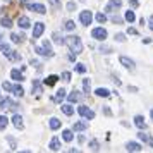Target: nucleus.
I'll return each mask as SVG.
<instances>
[{
	"label": "nucleus",
	"instance_id": "nucleus-1",
	"mask_svg": "<svg viewBox=\"0 0 153 153\" xmlns=\"http://www.w3.org/2000/svg\"><path fill=\"white\" fill-rule=\"evenodd\" d=\"M65 45L69 47L71 52H74V53H81L83 52V42H81V38L79 36H67L65 38Z\"/></svg>",
	"mask_w": 153,
	"mask_h": 153
},
{
	"label": "nucleus",
	"instance_id": "nucleus-2",
	"mask_svg": "<svg viewBox=\"0 0 153 153\" xmlns=\"http://www.w3.org/2000/svg\"><path fill=\"white\" fill-rule=\"evenodd\" d=\"M36 53L38 55H42V57H47V59H50V57H53V52H52V47H50V43L45 40L43 42L42 47H36Z\"/></svg>",
	"mask_w": 153,
	"mask_h": 153
},
{
	"label": "nucleus",
	"instance_id": "nucleus-3",
	"mask_svg": "<svg viewBox=\"0 0 153 153\" xmlns=\"http://www.w3.org/2000/svg\"><path fill=\"white\" fill-rule=\"evenodd\" d=\"M77 112H79V115L84 119H95V112L91 110V108H88L86 105H81V107H77Z\"/></svg>",
	"mask_w": 153,
	"mask_h": 153
},
{
	"label": "nucleus",
	"instance_id": "nucleus-4",
	"mask_svg": "<svg viewBox=\"0 0 153 153\" xmlns=\"http://www.w3.org/2000/svg\"><path fill=\"white\" fill-rule=\"evenodd\" d=\"M17 107H19V105L14 103L12 100L0 97V108H9V110H14V112H16V110H17Z\"/></svg>",
	"mask_w": 153,
	"mask_h": 153
},
{
	"label": "nucleus",
	"instance_id": "nucleus-5",
	"mask_svg": "<svg viewBox=\"0 0 153 153\" xmlns=\"http://www.w3.org/2000/svg\"><path fill=\"white\" fill-rule=\"evenodd\" d=\"M43 31H45V24H43V22H35V28H33V38H31V42L35 43V40H38V38L43 35Z\"/></svg>",
	"mask_w": 153,
	"mask_h": 153
},
{
	"label": "nucleus",
	"instance_id": "nucleus-6",
	"mask_svg": "<svg viewBox=\"0 0 153 153\" xmlns=\"http://www.w3.org/2000/svg\"><path fill=\"white\" fill-rule=\"evenodd\" d=\"M79 21H81V24H84V26H90L91 21H93V14H91V10H83V12L79 14Z\"/></svg>",
	"mask_w": 153,
	"mask_h": 153
},
{
	"label": "nucleus",
	"instance_id": "nucleus-7",
	"mask_svg": "<svg viewBox=\"0 0 153 153\" xmlns=\"http://www.w3.org/2000/svg\"><path fill=\"white\" fill-rule=\"evenodd\" d=\"M91 36H93L95 40H98V42H103L105 38H107V29H103V28H95L93 31H91Z\"/></svg>",
	"mask_w": 153,
	"mask_h": 153
},
{
	"label": "nucleus",
	"instance_id": "nucleus-8",
	"mask_svg": "<svg viewBox=\"0 0 153 153\" xmlns=\"http://www.w3.org/2000/svg\"><path fill=\"white\" fill-rule=\"evenodd\" d=\"M26 7H28L29 10H33V12H38V14H45V12H47L45 5H42V4H28Z\"/></svg>",
	"mask_w": 153,
	"mask_h": 153
},
{
	"label": "nucleus",
	"instance_id": "nucleus-9",
	"mask_svg": "<svg viewBox=\"0 0 153 153\" xmlns=\"http://www.w3.org/2000/svg\"><path fill=\"white\" fill-rule=\"evenodd\" d=\"M119 60H120V64L124 65L126 69H129V71H132V69H134V60H131V59H127V57H124V55L120 57Z\"/></svg>",
	"mask_w": 153,
	"mask_h": 153
},
{
	"label": "nucleus",
	"instance_id": "nucleus-10",
	"mask_svg": "<svg viewBox=\"0 0 153 153\" xmlns=\"http://www.w3.org/2000/svg\"><path fill=\"white\" fill-rule=\"evenodd\" d=\"M31 91H33V93H36V95H42V93H43V86H42V83H40L38 79H33Z\"/></svg>",
	"mask_w": 153,
	"mask_h": 153
},
{
	"label": "nucleus",
	"instance_id": "nucleus-11",
	"mask_svg": "<svg viewBox=\"0 0 153 153\" xmlns=\"http://www.w3.org/2000/svg\"><path fill=\"white\" fill-rule=\"evenodd\" d=\"M126 150H127V152H141V150H143V146L139 145V143H134V141H129V143L126 145Z\"/></svg>",
	"mask_w": 153,
	"mask_h": 153
},
{
	"label": "nucleus",
	"instance_id": "nucleus-12",
	"mask_svg": "<svg viewBox=\"0 0 153 153\" xmlns=\"http://www.w3.org/2000/svg\"><path fill=\"white\" fill-rule=\"evenodd\" d=\"M120 5H122V2H120V0H110V2H108V5L105 7V10H107V12H114V9H119Z\"/></svg>",
	"mask_w": 153,
	"mask_h": 153
},
{
	"label": "nucleus",
	"instance_id": "nucleus-13",
	"mask_svg": "<svg viewBox=\"0 0 153 153\" xmlns=\"http://www.w3.org/2000/svg\"><path fill=\"white\" fill-rule=\"evenodd\" d=\"M86 129H88V122H84V120H79V122L72 124V131H86Z\"/></svg>",
	"mask_w": 153,
	"mask_h": 153
},
{
	"label": "nucleus",
	"instance_id": "nucleus-14",
	"mask_svg": "<svg viewBox=\"0 0 153 153\" xmlns=\"http://www.w3.org/2000/svg\"><path fill=\"white\" fill-rule=\"evenodd\" d=\"M48 148L52 150V152H59V150H60V139L57 138V136H55V138H52Z\"/></svg>",
	"mask_w": 153,
	"mask_h": 153
},
{
	"label": "nucleus",
	"instance_id": "nucleus-15",
	"mask_svg": "<svg viewBox=\"0 0 153 153\" xmlns=\"http://www.w3.org/2000/svg\"><path fill=\"white\" fill-rule=\"evenodd\" d=\"M5 57H7L9 60H14V62H19L22 57H21V53L19 52H14V50H10L9 53H5Z\"/></svg>",
	"mask_w": 153,
	"mask_h": 153
},
{
	"label": "nucleus",
	"instance_id": "nucleus-16",
	"mask_svg": "<svg viewBox=\"0 0 153 153\" xmlns=\"http://www.w3.org/2000/svg\"><path fill=\"white\" fill-rule=\"evenodd\" d=\"M10 40H12V43H24L26 36L22 35V33H12L10 35Z\"/></svg>",
	"mask_w": 153,
	"mask_h": 153
},
{
	"label": "nucleus",
	"instance_id": "nucleus-17",
	"mask_svg": "<svg viewBox=\"0 0 153 153\" xmlns=\"http://www.w3.org/2000/svg\"><path fill=\"white\" fill-rule=\"evenodd\" d=\"M17 24H19L22 29H28L29 26H31V21H29L26 16H22V17H19V19H17Z\"/></svg>",
	"mask_w": 153,
	"mask_h": 153
},
{
	"label": "nucleus",
	"instance_id": "nucleus-18",
	"mask_svg": "<svg viewBox=\"0 0 153 153\" xmlns=\"http://www.w3.org/2000/svg\"><path fill=\"white\" fill-rule=\"evenodd\" d=\"M134 124L138 126L139 129H146V122H145V117L143 115H136L134 117Z\"/></svg>",
	"mask_w": 153,
	"mask_h": 153
},
{
	"label": "nucleus",
	"instance_id": "nucleus-19",
	"mask_svg": "<svg viewBox=\"0 0 153 153\" xmlns=\"http://www.w3.org/2000/svg\"><path fill=\"white\" fill-rule=\"evenodd\" d=\"M57 81H59V76L52 74V76H48L47 79H45V81H43V84H45V86H53V84H55Z\"/></svg>",
	"mask_w": 153,
	"mask_h": 153
},
{
	"label": "nucleus",
	"instance_id": "nucleus-20",
	"mask_svg": "<svg viewBox=\"0 0 153 153\" xmlns=\"http://www.w3.org/2000/svg\"><path fill=\"white\" fill-rule=\"evenodd\" d=\"M10 76H12V79H16V81H24L22 72H21V71H17V69H12V71H10Z\"/></svg>",
	"mask_w": 153,
	"mask_h": 153
},
{
	"label": "nucleus",
	"instance_id": "nucleus-21",
	"mask_svg": "<svg viewBox=\"0 0 153 153\" xmlns=\"http://www.w3.org/2000/svg\"><path fill=\"white\" fill-rule=\"evenodd\" d=\"M12 124H14L17 129H22V117L19 114H16L14 117H12Z\"/></svg>",
	"mask_w": 153,
	"mask_h": 153
},
{
	"label": "nucleus",
	"instance_id": "nucleus-22",
	"mask_svg": "<svg viewBox=\"0 0 153 153\" xmlns=\"http://www.w3.org/2000/svg\"><path fill=\"white\" fill-rule=\"evenodd\" d=\"M67 100H69L71 103H76V102H79V100H81V95H79V91H72L69 97H67Z\"/></svg>",
	"mask_w": 153,
	"mask_h": 153
},
{
	"label": "nucleus",
	"instance_id": "nucleus-23",
	"mask_svg": "<svg viewBox=\"0 0 153 153\" xmlns=\"http://www.w3.org/2000/svg\"><path fill=\"white\" fill-rule=\"evenodd\" d=\"M95 95H97V97H102V98H107V97H110V91L107 90V88H98V90L95 91Z\"/></svg>",
	"mask_w": 153,
	"mask_h": 153
},
{
	"label": "nucleus",
	"instance_id": "nucleus-24",
	"mask_svg": "<svg viewBox=\"0 0 153 153\" xmlns=\"http://www.w3.org/2000/svg\"><path fill=\"white\" fill-rule=\"evenodd\" d=\"M60 126H62V122H60L57 117H52V119H50V129H53V131H55V129H59Z\"/></svg>",
	"mask_w": 153,
	"mask_h": 153
},
{
	"label": "nucleus",
	"instance_id": "nucleus-25",
	"mask_svg": "<svg viewBox=\"0 0 153 153\" xmlns=\"http://www.w3.org/2000/svg\"><path fill=\"white\" fill-rule=\"evenodd\" d=\"M62 112L65 115H72V114H74V107L71 103H65V105H62Z\"/></svg>",
	"mask_w": 153,
	"mask_h": 153
},
{
	"label": "nucleus",
	"instance_id": "nucleus-26",
	"mask_svg": "<svg viewBox=\"0 0 153 153\" xmlns=\"http://www.w3.org/2000/svg\"><path fill=\"white\" fill-rule=\"evenodd\" d=\"M62 138H64V141H72L74 139V134H72V131H69V129H65V131H62Z\"/></svg>",
	"mask_w": 153,
	"mask_h": 153
},
{
	"label": "nucleus",
	"instance_id": "nucleus-27",
	"mask_svg": "<svg viewBox=\"0 0 153 153\" xmlns=\"http://www.w3.org/2000/svg\"><path fill=\"white\" fill-rule=\"evenodd\" d=\"M7 126H9V119L5 115H0V131H5Z\"/></svg>",
	"mask_w": 153,
	"mask_h": 153
},
{
	"label": "nucleus",
	"instance_id": "nucleus-28",
	"mask_svg": "<svg viewBox=\"0 0 153 153\" xmlns=\"http://www.w3.org/2000/svg\"><path fill=\"white\" fill-rule=\"evenodd\" d=\"M64 98H65V90H59V91L55 93L53 100H55V102H62Z\"/></svg>",
	"mask_w": 153,
	"mask_h": 153
},
{
	"label": "nucleus",
	"instance_id": "nucleus-29",
	"mask_svg": "<svg viewBox=\"0 0 153 153\" xmlns=\"http://www.w3.org/2000/svg\"><path fill=\"white\" fill-rule=\"evenodd\" d=\"M83 90H84L86 95L90 93V90H91V81H90V79H83Z\"/></svg>",
	"mask_w": 153,
	"mask_h": 153
},
{
	"label": "nucleus",
	"instance_id": "nucleus-30",
	"mask_svg": "<svg viewBox=\"0 0 153 153\" xmlns=\"http://www.w3.org/2000/svg\"><path fill=\"white\" fill-rule=\"evenodd\" d=\"M12 93H14L16 97H22V95H24V90H22V86H19V84H17V86H14Z\"/></svg>",
	"mask_w": 153,
	"mask_h": 153
},
{
	"label": "nucleus",
	"instance_id": "nucleus-31",
	"mask_svg": "<svg viewBox=\"0 0 153 153\" xmlns=\"http://www.w3.org/2000/svg\"><path fill=\"white\" fill-rule=\"evenodd\" d=\"M53 42H55L57 45H64V43H65V40H64L59 33H53Z\"/></svg>",
	"mask_w": 153,
	"mask_h": 153
},
{
	"label": "nucleus",
	"instance_id": "nucleus-32",
	"mask_svg": "<svg viewBox=\"0 0 153 153\" xmlns=\"http://www.w3.org/2000/svg\"><path fill=\"white\" fill-rule=\"evenodd\" d=\"M134 19H136L134 12H132V10H127V12H126V21L127 22H134Z\"/></svg>",
	"mask_w": 153,
	"mask_h": 153
},
{
	"label": "nucleus",
	"instance_id": "nucleus-33",
	"mask_svg": "<svg viewBox=\"0 0 153 153\" xmlns=\"http://www.w3.org/2000/svg\"><path fill=\"white\" fill-rule=\"evenodd\" d=\"M90 150H91V152H98V150H100V145H98V141H97V139L90 141Z\"/></svg>",
	"mask_w": 153,
	"mask_h": 153
},
{
	"label": "nucleus",
	"instance_id": "nucleus-34",
	"mask_svg": "<svg viewBox=\"0 0 153 153\" xmlns=\"http://www.w3.org/2000/svg\"><path fill=\"white\" fill-rule=\"evenodd\" d=\"M2 26H4V28H12V21H10V19H9V17H2Z\"/></svg>",
	"mask_w": 153,
	"mask_h": 153
},
{
	"label": "nucleus",
	"instance_id": "nucleus-35",
	"mask_svg": "<svg viewBox=\"0 0 153 153\" xmlns=\"http://www.w3.org/2000/svg\"><path fill=\"white\" fill-rule=\"evenodd\" d=\"M95 19H97V21L100 22V24H103V22L107 21V16H105V14H102V12H98V14L95 16Z\"/></svg>",
	"mask_w": 153,
	"mask_h": 153
},
{
	"label": "nucleus",
	"instance_id": "nucleus-36",
	"mask_svg": "<svg viewBox=\"0 0 153 153\" xmlns=\"http://www.w3.org/2000/svg\"><path fill=\"white\" fill-rule=\"evenodd\" d=\"M138 138L141 139V141H145V143H148V141H150V138H152V136H148V134H145V132L141 131V132H138Z\"/></svg>",
	"mask_w": 153,
	"mask_h": 153
},
{
	"label": "nucleus",
	"instance_id": "nucleus-37",
	"mask_svg": "<svg viewBox=\"0 0 153 153\" xmlns=\"http://www.w3.org/2000/svg\"><path fill=\"white\" fill-rule=\"evenodd\" d=\"M64 28L67 29V31H72V29L76 28V24H74V21H65V24H64Z\"/></svg>",
	"mask_w": 153,
	"mask_h": 153
},
{
	"label": "nucleus",
	"instance_id": "nucleus-38",
	"mask_svg": "<svg viewBox=\"0 0 153 153\" xmlns=\"http://www.w3.org/2000/svg\"><path fill=\"white\" fill-rule=\"evenodd\" d=\"M76 72H79V74H84L86 72V65H83V64H76Z\"/></svg>",
	"mask_w": 153,
	"mask_h": 153
},
{
	"label": "nucleus",
	"instance_id": "nucleus-39",
	"mask_svg": "<svg viewBox=\"0 0 153 153\" xmlns=\"http://www.w3.org/2000/svg\"><path fill=\"white\" fill-rule=\"evenodd\" d=\"M7 141L10 143V150H17V145H16V139L12 136H7Z\"/></svg>",
	"mask_w": 153,
	"mask_h": 153
},
{
	"label": "nucleus",
	"instance_id": "nucleus-40",
	"mask_svg": "<svg viewBox=\"0 0 153 153\" xmlns=\"http://www.w3.org/2000/svg\"><path fill=\"white\" fill-rule=\"evenodd\" d=\"M2 88H4L5 91H12V90H14V86H12L10 83H7V81H4V83H2Z\"/></svg>",
	"mask_w": 153,
	"mask_h": 153
},
{
	"label": "nucleus",
	"instance_id": "nucleus-41",
	"mask_svg": "<svg viewBox=\"0 0 153 153\" xmlns=\"http://www.w3.org/2000/svg\"><path fill=\"white\" fill-rule=\"evenodd\" d=\"M0 50L4 52V55H5V53H9V52H10V48H9V45H7V43H0Z\"/></svg>",
	"mask_w": 153,
	"mask_h": 153
},
{
	"label": "nucleus",
	"instance_id": "nucleus-42",
	"mask_svg": "<svg viewBox=\"0 0 153 153\" xmlns=\"http://www.w3.org/2000/svg\"><path fill=\"white\" fill-rule=\"evenodd\" d=\"M110 19H112V22H114V24H122V19H120L119 16H112Z\"/></svg>",
	"mask_w": 153,
	"mask_h": 153
},
{
	"label": "nucleus",
	"instance_id": "nucleus-43",
	"mask_svg": "<svg viewBox=\"0 0 153 153\" xmlns=\"http://www.w3.org/2000/svg\"><path fill=\"white\" fill-rule=\"evenodd\" d=\"M115 42H120V43L126 42V36L122 35V33H117V35H115Z\"/></svg>",
	"mask_w": 153,
	"mask_h": 153
},
{
	"label": "nucleus",
	"instance_id": "nucleus-44",
	"mask_svg": "<svg viewBox=\"0 0 153 153\" xmlns=\"http://www.w3.org/2000/svg\"><path fill=\"white\" fill-rule=\"evenodd\" d=\"M67 10H69V12H74V10H76V4H74V2H69V4H67Z\"/></svg>",
	"mask_w": 153,
	"mask_h": 153
},
{
	"label": "nucleus",
	"instance_id": "nucleus-45",
	"mask_svg": "<svg viewBox=\"0 0 153 153\" xmlns=\"http://www.w3.org/2000/svg\"><path fill=\"white\" fill-rule=\"evenodd\" d=\"M62 79L64 81H71V72H62Z\"/></svg>",
	"mask_w": 153,
	"mask_h": 153
},
{
	"label": "nucleus",
	"instance_id": "nucleus-46",
	"mask_svg": "<svg viewBox=\"0 0 153 153\" xmlns=\"http://www.w3.org/2000/svg\"><path fill=\"white\" fill-rule=\"evenodd\" d=\"M48 2L53 5V7H59V5H60V0H48Z\"/></svg>",
	"mask_w": 153,
	"mask_h": 153
},
{
	"label": "nucleus",
	"instance_id": "nucleus-47",
	"mask_svg": "<svg viewBox=\"0 0 153 153\" xmlns=\"http://www.w3.org/2000/svg\"><path fill=\"white\" fill-rule=\"evenodd\" d=\"M129 4H131V7H139V2H138V0H129Z\"/></svg>",
	"mask_w": 153,
	"mask_h": 153
},
{
	"label": "nucleus",
	"instance_id": "nucleus-48",
	"mask_svg": "<svg viewBox=\"0 0 153 153\" xmlns=\"http://www.w3.org/2000/svg\"><path fill=\"white\" fill-rule=\"evenodd\" d=\"M100 52H103V53H110L112 50L108 48V47H102V48H100Z\"/></svg>",
	"mask_w": 153,
	"mask_h": 153
},
{
	"label": "nucleus",
	"instance_id": "nucleus-49",
	"mask_svg": "<svg viewBox=\"0 0 153 153\" xmlns=\"http://www.w3.org/2000/svg\"><path fill=\"white\" fill-rule=\"evenodd\" d=\"M127 33H129V35H138V31H136L134 28H129L127 29Z\"/></svg>",
	"mask_w": 153,
	"mask_h": 153
},
{
	"label": "nucleus",
	"instance_id": "nucleus-50",
	"mask_svg": "<svg viewBox=\"0 0 153 153\" xmlns=\"http://www.w3.org/2000/svg\"><path fill=\"white\" fill-rule=\"evenodd\" d=\"M76 55H77V53H74V52H72V53H69V60H72V62H74V60H76Z\"/></svg>",
	"mask_w": 153,
	"mask_h": 153
},
{
	"label": "nucleus",
	"instance_id": "nucleus-51",
	"mask_svg": "<svg viewBox=\"0 0 153 153\" xmlns=\"http://www.w3.org/2000/svg\"><path fill=\"white\" fill-rule=\"evenodd\" d=\"M103 112H105V115H112V112H110L108 107H103Z\"/></svg>",
	"mask_w": 153,
	"mask_h": 153
},
{
	"label": "nucleus",
	"instance_id": "nucleus-52",
	"mask_svg": "<svg viewBox=\"0 0 153 153\" xmlns=\"http://www.w3.org/2000/svg\"><path fill=\"white\" fill-rule=\"evenodd\" d=\"M148 26H150V29H152V31H153V16H152V17H150V24H148Z\"/></svg>",
	"mask_w": 153,
	"mask_h": 153
},
{
	"label": "nucleus",
	"instance_id": "nucleus-53",
	"mask_svg": "<svg viewBox=\"0 0 153 153\" xmlns=\"http://www.w3.org/2000/svg\"><path fill=\"white\" fill-rule=\"evenodd\" d=\"M148 145H150V146L153 148V138H150V141H148Z\"/></svg>",
	"mask_w": 153,
	"mask_h": 153
},
{
	"label": "nucleus",
	"instance_id": "nucleus-54",
	"mask_svg": "<svg viewBox=\"0 0 153 153\" xmlns=\"http://www.w3.org/2000/svg\"><path fill=\"white\" fill-rule=\"evenodd\" d=\"M150 115H152V119H153V108H152V110H150Z\"/></svg>",
	"mask_w": 153,
	"mask_h": 153
},
{
	"label": "nucleus",
	"instance_id": "nucleus-55",
	"mask_svg": "<svg viewBox=\"0 0 153 153\" xmlns=\"http://www.w3.org/2000/svg\"><path fill=\"white\" fill-rule=\"evenodd\" d=\"M0 38H2V36H0Z\"/></svg>",
	"mask_w": 153,
	"mask_h": 153
}]
</instances>
